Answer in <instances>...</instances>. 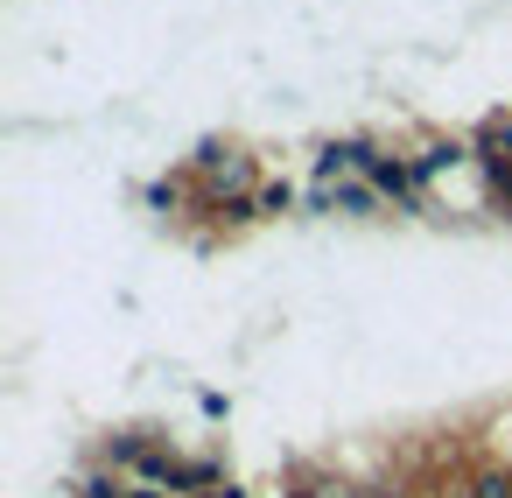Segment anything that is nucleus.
<instances>
[{
  "mask_svg": "<svg viewBox=\"0 0 512 498\" xmlns=\"http://www.w3.org/2000/svg\"><path fill=\"white\" fill-rule=\"evenodd\" d=\"M330 190H337V211L344 218H379L386 211V197L372 190V176H351V183H330Z\"/></svg>",
  "mask_w": 512,
  "mask_h": 498,
  "instance_id": "1",
  "label": "nucleus"
},
{
  "mask_svg": "<svg viewBox=\"0 0 512 498\" xmlns=\"http://www.w3.org/2000/svg\"><path fill=\"white\" fill-rule=\"evenodd\" d=\"M456 498H512V463H484V470H470Z\"/></svg>",
  "mask_w": 512,
  "mask_h": 498,
  "instance_id": "2",
  "label": "nucleus"
},
{
  "mask_svg": "<svg viewBox=\"0 0 512 498\" xmlns=\"http://www.w3.org/2000/svg\"><path fill=\"white\" fill-rule=\"evenodd\" d=\"M253 204H260V218H288V211H295V190H288V183H260Z\"/></svg>",
  "mask_w": 512,
  "mask_h": 498,
  "instance_id": "3",
  "label": "nucleus"
},
{
  "mask_svg": "<svg viewBox=\"0 0 512 498\" xmlns=\"http://www.w3.org/2000/svg\"><path fill=\"white\" fill-rule=\"evenodd\" d=\"M176 204H183V183H155L148 190V211H176Z\"/></svg>",
  "mask_w": 512,
  "mask_h": 498,
  "instance_id": "4",
  "label": "nucleus"
},
{
  "mask_svg": "<svg viewBox=\"0 0 512 498\" xmlns=\"http://www.w3.org/2000/svg\"><path fill=\"white\" fill-rule=\"evenodd\" d=\"M204 498H246V491H239V484H218V491H204Z\"/></svg>",
  "mask_w": 512,
  "mask_h": 498,
  "instance_id": "5",
  "label": "nucleus"
},
{
  "mask_svg": "<svg viewBox=\"0 0 512 498\" xmlns=\"http://www.w3.org/2000/svg\"><path fill=\"white\" fill-rule=\"evenodd\" d=\"M505 225H512V197H505Z\"/></svg>",
  "mask_w": 512,
  "mask_h": 498,
  "instance_id": "6",
  "label": "nucleus"
}]
</instances>
